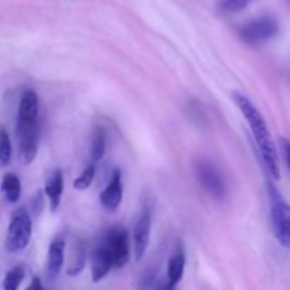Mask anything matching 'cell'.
<instances>
[{
  "label": "cell",
  "mask_w": 290,
  "mask_h": 290,
  "mask_svg": "<svg viewBox=\"0 0 290 290\" xmlns=\"http://www.w3.org/2000/svg\"><path fill=\"white\" fill-rule=\"evenodd\" d=\"M112 268H113V263H112V258L109 255L108 249L102 242H99L94 249L91 256L92 281L98 282L103 279L110 272Z\"/></svg>",
  "instance_id": "obj_10"
},
{
  "label": "cell",
  "mask_w": 290,
  "mask_h": 290,
  "mask_svg": "<svg viewBox=\"0 0 290 290\" xmlns=\"http://www.w3.org/2000/svg\"><path fill=\"white\" fill-rule=\"evenodd\" d=\"M254 0H221L219 1V10L224 14H234L249 6Z\"/></svg>",
  "instance_id": "obj_18"
},
{
  "label": "cell",
  "mask_w": 290,
  "mask_h": 290,
  "mask_svg": "<svg viewBox=\"0 0 290 290\" xmlns=\"http://www.w3.org/2000/svg\"><path fill=\"white\" fill-rule=\"evenodd\" d=\"M64 251H65V244L63 239H55L48 248L47 275L50 279H55L58 273L61 272V268L64 265Z\"/></svg>",
  "instance_id": "obj_12"
},
{
  "label": "cell",
  "mask_w": 290,
  "mask_h": 290,
  "mask_svg": "<svg viewBox=\"0 0 290 290\" xmlns=\"http://www.w3.org/2000/svg\"><path fill=\"white\" fill-rule=\"evenodd\" d=\"M123 198V184H122V174L119 170H115L110 176L108 186L100 193L99 199L103 208L113 211L119 207Z\"/></svg>",
  "instance_id": "obj_9"
},
{
  "label": "cell",
  "mask_w": 290,
  "mask_h": 290,
  "mask_svg": "<svg viewBox=\"0 0 290 290\" xmlns=\"http://www.w3.org/2000/svg\"><path fill=\"white\" fill-rule=\"evenodd\" d=\"M11 160V142L7 132L0 130V164L6 166Z\"/></svg>",
  "instance_id": "obj_19"
},
{
  "label": "cell",
  "mask_w": 290,
  "mask_h": 290,
  "mask_svg": "<svg viewBox=\"0 0 290 290\" xmlns=\"http://www.w3.org/2000/svg\"><path fill=\"white\" fill-rule=\"evenodd\" d=\"M195 174L202 189L208 193L211 197L217 199H224L227 195V186L222 176L207 160H199L195 164Z\"/></svg>",
  "instance_id": "obj_7"
},
{
  "label": "cell",
  "mask_w": 290,
  "mask_h": 290,
  "mask_svg": "<svg viewBox=\"0 0 290 290\" xmlns=\"http://www.w3.org/2000/svg\"><path fill=\"white\" fill-rule=\"evenodd\" d=\"M184 268H186V254L183 246H177L174 254L172 255L169 266H167V282H166V288L167 289H174L180 281H182L183 275H184Z\"/></svg>",
  "instance_id": "obj_11"
},
{
  "label": "cell",
  "mask_w": 290,
  "mask_h": 290,
  "mask_svg": "<svg viewBox=\"0 0 290 290\" xmlns=\"http://www.w3.org/2000/svg\"><path fill=\"white\" fill-rule=\"evenodd\" d=\"M150 229H152V212L145 207L140 211L133 228V254L136 261H140L146 254V249L150 241Z\"/></svg>",
  "instance_id": "obj_8"
},
{
  "label": "cell",
  "mask_w": 290,
  "mask_h": 290,
  "mask_svg": "<svg viewBox=\"0 0 290 290\" xmlns=\"http://www.w3.org/2000/svg\"><path fill=\"white\" fill-rule=\"evenodd\" d=\"M278 31H279L278 20L273 16L265 14V16L254 18L244 24L239 28V37L246 44L256 46V44H262L265 41L273 38L278 34Z\"/></svg>",
  "instance_id": "obj_5"
},
{
  "label": "cell",
  "mask_w": 290,
  "mask_h": 290,
  "mask_svg": "<svg viewBox=\"0 0 290 290\" xmlns=\"http://www.w3.org/2000/svg\"><path fill=\"white\" fill-rule=\"evenodd\" d=\"M33 231V224L28 212L24 208L17 209L10 219L7 236H6V249L14 254L23 251L30 242Z\"/></svg>",
  "instance_id": "obj_4"
},
{
  "label": "cell",
  "mask_w": 290,
  "mask_h": 290,
  "mask_svg": "<svg viewBox=\"0 0 290 290\" xmlns=\"http://www.w3.org/2000/svg\"><path fill=\"white\" fill-rule=\"evenodd\" d=\"M1 191L4 198L9 202H17L20 195H21V183L18 180V177L13 173H7L3 177L1 182Z\"/></svg>",
  "instance_id": "obj_14"
},
{
  "label": "cell",
  "mask_w": 290,
  "mask_h": 290,
  "mask_svg": "<svg viewBox=\"0 0 290 290\" xmlns=\"http://www.w3.org/2000/svg\"><path fill=\"white\" fill-rule=\"evenodd\" d=\"M232 97H234V100L236 102L238 108L242 112V115L245 116L248 125L252 130V135H254L256 145H258L266 172L273 180H278L281 177L278 153H276V147H275L273 139L271 136L269 127L266 125V120L263 118L262 113L259 112V109L249 100V98H246L245 95L238 94V92H235Z\"/></svg>",
  "instance_id": "obj_1"
},
{
  "label": "cell",
  "mask_w": 290,
  "mask_h": 290,
  "mask_svg": "<svg viewBox=\"0 0 290 290\" xmlns=\"http://www.w3.org/2000/svg\"><path fill=\"white\" fill-rule=\"evenodd\" d=\"M108 249L109 255L112 258L113 268H123L130 259V241L129 234L125 228L113 227L105 232V235L100 241Z\"/></svg>",
  "instance_id": "obj_6"
},
{
  "label": "cell",
  "mask_w": 290,
  "mask_h": 290,
  "mask_svg": "<svg viewBox=\"0 0 290 290\" xmlns=\"http://www.w3.org/2000/svg\"><path fill=\"white\" fill-rule=\"evenodd\" d=\"M105 150H106V139H105V132L98 127L94 133V137H92V143H91V157L92 162H98L103 157L105 154Z\"/></svg>",
  "instance_id": "obj_15"
},
{
  "label": "cell",
  "mask_w": 290,
  "mask_h": 290,
  "mask_svg": "<svg viewBox=\"0 0 290 290\" xmlns=\"http://www.w3.org/2000/svg\"><path fill=\"white\" fill-rule=\"evenodd\" d=\"M285 154H286V162L290 169V143H285Z\"/></svg>",
  "instance_id": "obj_21"
},
{
  "label": "cell",
  "mask_w": 290,
  "mask_h": 290,
  "mask_svg": "<svg viewBox=\"0 0 290 290\" xmlns=\"http://www.w3.org/2000/svg\"><path fill=\"white\" fill-rule=\"evenodd\" d=\"M95 172H97L95 164L94 163L88 164V166L84 169V172L80 174V177H77V179L74 180L73 183L74 189H75V190H87V189L92 184V182H94Z\"/></svg>",
  "instance_id": "obj_16"
},
{
  "label": "cell",
  "mask_w": 290,
  "mask_h": 290,
  "mask_svg": "<svg viewBox=\"0 0 290 290\" xmlns=\"http://www.w3.org/2000/svg\"><path fill=\"white\" fill-rule=\"evenodd\" d=\"M30 289H43V285H41V282L38 278H34L33 279V283H30V286H28Z\"/></svg>",
  "instance_id": "obj_20"
},
{
  "label": "cell",
  "mask_w": 290,
  "mask_h": 290,
  "mask_svg": "<svg viewBox=\"0 0 290 290\" xmlns=\"http://www.w3.org/2000/svg\"><path fill=\"white\" fill-rule=\"evenodd\" d=\"M273 231L283 246L290 248V204H288L272 183L268 184Z\"/></svg>",
  "instance_id": "obj_2"
},
{
  "label": "cell",
  "mask_w": 290,
  "mask_h": 290,
  "mask_svg": "<svg viewBox=\"0 0 290 290\" xmlns=\"http://www.w3.org/2000/svg\"><path fill=\"white\" fill-rule=\"evenodd\" d=\"M40 139L38 116H17L18 157L23 164H30L36 157Z\"/></svg>",
  "instance_id": "obj_3"
},
{
  "label": "cell",
  "mask_w": 290,
  "mask_h": 290,
  "mask_svg": "<svg viewBox=\"0 0 290 290\" xmlns=\"http://www.w3.org/2000/svg\"><path fill=\"white\" fill-rule=\"evenodd\" d=\"M24 269L21 266H16L11 271L7 272L4 281H3V288L6 290H16L20 286V283L24 279Z\"/></svg>",
  "instance_id": "obj_17"
},
{
  "label": "cell",
  "mask_w": 290,
  "mask_h": 290,
  "mask_svg": "<svg viewBox=\"0 0 290 290\" xmlns=\"http://www.w3.org/2000/svg\"><path fill=\"white\" fill-rule=\"evenodd\" d=\"M44 190H46L47 197L50 199V208H51V211H57V208L60 207L64 191L63 173L60 170H55L46 182Z\"/></svg>",
  "instance_id": "obj_13"
},
{
  "label": "cell",
  "mask_w": 290,
  "mask_h": 290,
  "mask_svg": "<svg viewBox=\"0 0 290 290\" xmlns=\"http://www.w3.org/2000/svg\"><path fill=\"white\" fill-rule=\"evenodd\" d=\"M288 1H289V4H290V0H288Z\"/></svg>",
  "instance_id": "obj_22"
}]
</instances>
